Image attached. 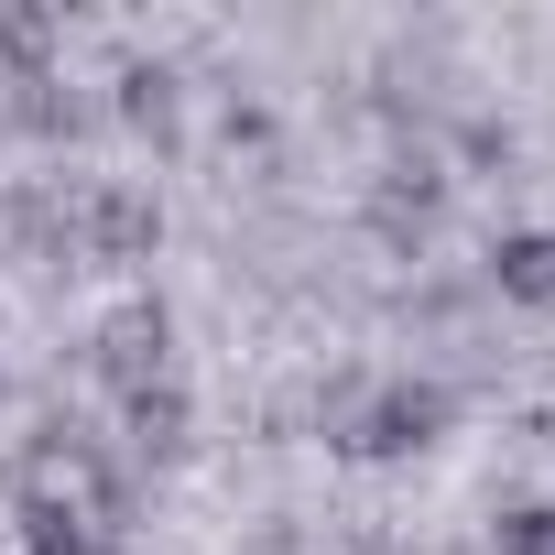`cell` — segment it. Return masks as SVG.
Returning <instances> with one entry per match:
<instances>
[{
  "instance_id": "6da1fadb",
  "label": "cell",
  "mask_w": 555,
  "mask_h": 555,
  "mask_svg": "<svg viewBox=\"0 0 555 555\" xmlns=\"http://www.w3.org/2000/svg\"><path fill=\"white\" fill-rule=\"evenodd\" d=\"M164 371H175V317H164L153 295L109 306V317H99V382H109V392H142V382H164Z\"/></svg>"
},
{
  "instance_id": "7a4b0ae2",
  "label": "cell",
  "mask_w": 555,
  "mask_h": 555,
  "mask_svg": "<svg viewBox=\"0 0 555 555\" xmlns=\"http://www.w3.org/2000/svg\"><path fill=\"white\" fill-rule=\"evenodd\" d=\"M490 284H501V306H555V229H501Z\"/></svg>"
},
{
  "instance_id": "3957f363",
  "label": "cell",
  "mask_w": 555,
  "mask_h": 555,
  "mask_svg": "<svg viewBox=\"0 0 555 555\" xmlns=\"http://www.w3.org/2000/svg\"><path fill=\"white\" fill-rule=\"evenodd\" d=\"M185 414H196V403H185V382H175V371H164V382H142V392H120V425H131V447H142V457H175V447H185Z\"/></svg>"
},
{
  "instance_id": "277c9868",
  "label": "cell",
  "mask_w": 555,
  "mask_h": 555,
  "mask_svg": "<svg viewBox=\"0 0 555 555\" xmlns=\"http://www.w3.org/2000/svg\"><path fill=\"white\" fill-rule=\"evenodd\" d=\"M490 555H555V501H512L490 522Z\"/></svg>"
}]
</instances>
